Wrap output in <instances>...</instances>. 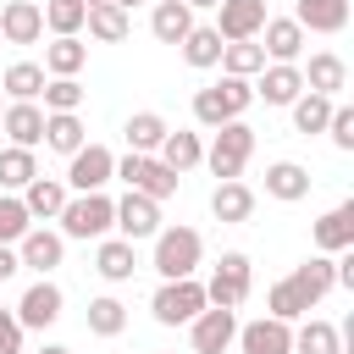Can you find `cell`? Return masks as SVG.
Returning <instances> with one entry per match:
<instances>
[{"label":"cell","mask_w":354,"mask_h":354,"mask_svg":"<svg viewBox=\"0 0 354 354\" xmlns=\"http://www.w3.org/2000/svg\"><path fill=\"white\" fill-rule=\"evenodd\" d=\"M249 105H254V83H249V77H227V72H221V83H210V88H199V94H194V122L216 133L221 122H238Z\"/></svg>","instance_id":"6da1fadb"},{"label":"cell","mask_w":354,"mask_h":354,"mask_svg":"<svg viewBox=\"0 0 354 354\" xmlns=\"http://www.w3.org/2000/svg\"><path fill=\"white\" fill-rule=\"evenodd\" d=\"M199 260H205V238H199L194 227H160V232H155V260H149V266L160 271V282L194 277Z\"/></svg>","instance_id":"7a4b0ae2"},{"label":"cell","mask_w":354,"mask_h":354,"mask_svg":"<svg viewBox=\"0 0 354 354\" xmlns=\"http://www.w3.org/2000/svg\"><path fill=\"white\" fill-rule=\"evenodd\" d=\"M61 238H111V221H116V199L111 194H72L61 205Z\"/></svg>","instance_id":"3957f363"},{"label":"cell","mask_w":354,"mask_h":354,"mask_svg":"<svg viewBox=\"0 0 354 354\" xmlns=\"http://www.w3.org/2000/svg\"><path fill=\"white\" fill-rule=\"evenodd\" d=\"M249 155H254V127L238 116V122H221V127H216V138H210V149H205V166H210L221 183H238V171L249 166Z\"/></svg>","instance_id":"277c9868"},{"label":"cell","mask_w":354,"mask_h":354,"mask_svg":"<svg viewBox=\"0 0 354 354\" xmlns=\"http://www.w3.org/2000/svg\"><path fill=\"white\" fill-rule=\"evenodd\" d=\"M249 288H254V266H249V254L227 249V254L216 260L210 282H205V304H216V310H238V304L249 299Z\"/></svg>","instance_id":"5b68a950"},{"label":"cell","mask_w":354,"mask_h":354,"mask_svg":"<svg viewBox=\"0 0 354 354\" xmlns=\"http://www.w3.org/2000/svg\"><path fill=\"white\" fill-rule=\"evenodd\" d=\"M111 177H122L133 194H144V199H155V205L177 194V171H171V166H160L155 155H133V149H127V155L116 160V171H111Z\"/></svg>","instance_id":"8992f818"},{"label":"cell","mask_w":354,"mask_h":354,"mask_svg":"<svg viewBox=\"0 0 354 354\" xmlns=\"http://www.w3.org/2000/svg\"><path fill=\"white\" fill-rule=\"evenodd\" d=\"M199 310H205V282H194V277H183V282H160L155 299H149V315H155L160 326H188Z\"/></svg>","instance_id":"52a82bcc"},{"label":"cell","mask_w":354,"mask_h":354,"mask_svg":"<svg viewBox=\"0 0 354 354\" xmlns=\"http://www.w3.org/2000/svg\"><path fill=\"white\" fill-rule=\"evenodd\" d=\"M66 194H105L111 171H116V155L105 144H83L77 155H66Z\"/></svg>","instance_id":"ba28073f"},{"label":"cell","mask_w":354,"mask_h":354,"mask_svg":"<svg viewBox=\"0 0 354 354\" xmlns=\"http://www.w3.org/2000/svg\"><path fill=\"white\" fill-rule=\"evenodd\" d=\"M232 337H238V310H216V304H205V310L188 321V343H194V354H227Z\"/></svg>","instance_id":"9c48e42d"},{"label":"cell","mask_w":354,"mask_h":354,"mask_svg":"<svg viewBox=\"0 0 354 354\" xmlns=\"http://www.w3.org/2000/svg\"><path fill=\"white\" fill-rule=\"evenodd\" d=\"M210 28L221 33V44H238V39H260V28H266V0H221Z\"/></svg>","instance_id":"30bf717a"},{"label":"cell","mask_w":354,"mask_h":354,"mask_svg":"<svg viewBox=\"0 0 354 354\" xmlns=\"http://www.w3.org/2000/svg\"><path fill=\"white\" fill-rule=\"evenodd\" d=\"M111 227H116V238H127V243H138V238H155V232H160V205L127 188V194L116 199V221H111Z\"/></svg>","instance_id":"8fae6325"},{"label":"cell","mask_w":354,"mask_h":354,"mask_svg":"<svg viewBox=\"0 0 354 354\" xmlns=\"http://www.w3.org/2000/svg\"><path fill=\"white\" fill-rule=\"evenodd\" d=\"M61 304H66V293H61L50 277H39V282L22 293V304H17V326H22V332H28V326H33V332H44V326H55V321H61Z\"/></svg>","instance_id":"7c38bea8"},{"label":"cell","mask_w":354,"mask_h":354,"mask_svg":"<svg viewBox=\"0 0 354 354\" xmlns=\"http://www.w3.org/2000/svg\"><path fill=\"white\" fill-rule=\"evenodd\" d=\"M61 254H66V238L50 232V227H28V232L17 238V260H22L28 271H39V277H50V271L61 266Z\"/></svg>","instance_id":"4fadbf2b"},{"label":"cell","mask_w":354,"mask_h":354,"mask_svg":"<svg viewBox=\"0 0 354 354\" xmlns=\"http://www.w3.org/2000/svg\"><path fill=\"white\" fill-rule=\"evenodd\" d=\"M310 238H315L321 254H343V249H354V199H343V205H332L326 216H315Z\"/></svg>","instance_id":"5bb4252c"},{"label":"cell","mask_w":354,"mask_h":354,"mask_svg":"<svg viewBox=\"0 0 354 354\" xmlns=\"http://www.w3.org/2000/svg\"><path fill=\"white\" fill-rule=\"evenodd\" d=\"M243 354H293V326L288 321H271V315H260V321H249V326H238V337H232Z\"/></svg>","instance_id":"9a60e30c"},{"label":"cell","mask_w":354,"mask_h":354,"mask_svg":"<svg viewBox=\"0 0 354 354\" xmlns=\"http://www.w3.org/2000/svg\"><path fill=\"white\" fill-rule=\"evenodd\" d=\"M260 50H266V61L299 66V50H304V28H299L293 17H266V28H260Z\"/></svg>","instance_id":"2e32d148"},{"label":"cell","mask_w":354,"mask_h":354,"mask_svg":"<svg viewBox=\"0 0 354 354\" xmlns=\"http://www.w3.org/2000/svg\"><path fill=\"white\" fill-rule=\"evenodd\" d=\"M299 77H304V88L321 94V100H337V94L348 88V66H343V55H332V50L310 55V66H299Z\"/></svg>","instance_id":"e0dca14e"},{"label":"cell","mask_w":354,"mask_h":354,"mask_svg":"<svg viewBox=\"0 0 354 354\" xmlns=\"http://www.w3.org/2000/svg\"><path fill=\"white\" fill-rule=\"evenodd\" d=\"M254 77H260V83H254V100H266V105H293V100L304 94V77H299V66L266 61Z\"/></svg>","instance_id":"ac0fdd59"},{"label":"cell","mask_w":354,"mask_h":354,"mask_svg":"<svg viewBox=\"0 0 354 354\" xmlns=\"http://www.w3.org/2000/svg\"><path fill=\"white\" fill-rule=\"evenodd\" d=\"M44 33V17L33 0H6L0 6V44H39Z\"/></svg>","instance_id":"d6986e66"},{"label":"cell","mask_w":354,"mask_h":354,"mask_svg":"<svg viewBox=\"0 0 354 354\" xmlns=\"http://www.w3.org/2000/svg\"><path fill=\"white\" fill-rule=\"evenodd\" d=\"M0 127H6V138H11L17 149L44 144V111H39L33 100H11V105H6V116H0Z\"/></svg>","instance_id":"ffe728a7"},{"label":"cell","mask_w":354,"mask_h":354,"mask_svg":"<svg viewBox=\"0 0 354 354\" xmlns=\"http://www.w3.org/2000/svg\"><path fill=\"white\" fill-rule=\"evenodd\" d=\"M288 282H293V293H299V299L315 310V304H321V299L337 288V282H332V254H310L304 266H293V277H288Z\"/></svg>","instance_id":"44dd1931"},{"label":"cell","mask_w":354,"mask_h":354,"mask_svg":"<svg viewBox=\"0 0 354 354\" xmlns=\"http://www.w3.org/2000/svg\"><path fill=\"white\" fill-rule=\"evenodd\" d=\"M293 22L304 33H343L348 28V0H299Z\"/></svg>","instance_id":"7402d4cb"},{"label":"cell","mask_w":354,"mask_h":354,"mask_svg":"<svg viewBox=\"0 0 354 354\" xmlns=\"http://www.w3.org/2000/svg\"><path fill=\"white\" fill-rule=\"evenodd\" d=\"M83 144H88V133H83V116L77 111H44V149L77 155Z\"/></svg>","instance_id":"603a6c76"},{"label":"cell","mask_w":354,"mask_h":354,"mask_svg":"<svg viewBox=\"0 0 354 354\" xmlns=\"http://www.w3.org/2000/svg\"><path fill=\"white\" fill-rule=\"evenodd\" d=\"M17 199L28 205V216H33V221H55V216H61V205H66L72 194H66V183H61V177H33Z\"/></svg>","instance_id":"cb8c5ba5"},{"label":"cell","mask_w":354,"mask_h":354,"mask_svg":"<svg viewBox=\"0 0 354 354\" xmlns=\"http://www.w3.org/2000/svg\"><path fill=\"white\" fill-rule=\"evenodd\" d=\"M155 160H160V166H171V171L183 177V171H194V166L205 160V144H199V133H188V127H177V133H166V138H160V149H155Z\"/></svg>","instance_id":"d4e9b609"},{"label":"cell","mask_w":354,"mask_h":354,"mask_svg":"<svg viewBox=\"0 0 354 354\" xmlns=\"http://www.w3.org/2000/svg\"><path fill=\"white\" fill-rule=\"evenodd\" d=\"M266 194L282 199V205H299V199L310 194V171H304L299 160H271V166H266Z\"/></svg>","instance_id":"484cf974"},{"label":"cell","mask_w":354,"mask_h":354,"mask_svg":"<svg viewBox=\"0 0 354 354\" xmlns=\"http://www.w3.org/2000/svg\"><path fill=\"white\" fill-rule=\"evenodd\" d=\"M210 216L227 221V227L249 221V216H254V188H249V183H216V194H210Z\"/></svg>","instance_id":"4316f807"},{"label":"cell","mask_w":354,"mask_h":354,"mask_svg":"<svg viewBox=\"0 0 354 354\" xmlns=\"http://www.w3.org/2000/svg\"><path fill=\"white\" fill-rule=\"evenodd\" d=\"M94 271H100L105 282H127V277L138 271L133 243H127V238H100V249H94Z\"/></svg>","instance_id":"83f0119b"},{"label":"cell","mask_w":354,"mask_h":354,"mask_svg":"<svg viewBox=\"0 0 354 354\" xmlns=\"http://www.w3.org/2000/svg\"><path fill=\"white\" fill-rule=\"evenodd\" d=\"M188 28H194V11H188L183 0H155V11H149V33H155L160 44H183Z\"/></svg>","instance_id":"f1b7e54d"},{"label":"cell","mask_w":354,"mask_h":354,"mask_svg":"<svg viewBox=\"0 0 354 354\" xmlns=\"http://www.w3.org/2000/svg\"><path fill=\"white\" fill-rule=\"evenodd\" d=\"M83 28H88V39H100V44H122L127 33H133V17L122 11V6H88V17H83Z\"/></svg>","instance_id":"f546056e"},{"label":"cell","mask_w":354,"mask_h":354,"mask_svg":"<svg viewBox=\"0 0 354 354\" xmlns=\"http://www.w3.org/2000/svg\"><path fill=\"white\" fill-rule=\"evenodd\" d=\"M122 133H127V149H133V155H155V149H160V138H166L171 127H166V116H160V111H133Z\"/></svg>","instance_id":"4dcf8cb0"},{"label":"cell","mask_w":354,"mask_h":354,"mask_svg":"<svg viewBox=\"0 0 354 354\" xmlns=\"http://www.w3.org/2000/svg\"><path fill=\"white\" fill-rule=\"evenodd\" d=\"M88 66V44L83 39H55L44 44V77H77Z\"/></svg>","instance_id":"1f68e13d"},{"label":"cell","mask_w":354,"mask_h":354,"mask_svg":"<svg viewBox=\"0 0 354 354\" xmlns=\"http://www.w3.org/2000/svg\"><path fill=\"white\" fill-rule=\"evenodd\" d=\"M33 177H39V160H33V149H17V144H6V149H0V194H22Z\"/></svg>","instance_id":"d6a6232c"},{"label":"cell","mask_w":354,"mask_h":354,"mask_svg":"<svg viewBox=\"0 0 354 354\" xmlns=\"http://www.w3.org/2000/svg\"><path fill=\"white\" fill-rule=\"evenodd\" d=\"M39 17H44V28H50L55 39H77V33H83L88 6H83V0H44V6H39Z\"/></svg>","instance_id":"836d02e7"},{"label":"cell","mask_w":354,"mask_h":354,"mask_svg":"<svg viewBox=\"0 0 354 354\" xmlns=\"http://www.w3.org/2000/svg\"><path fill=\"white\" fill-rule=\"evenodd\" d=\"M227 77H254L260 66H266V50L254 44V39H238V44H221V61H216Z\"/></svg>","instance_id":"e575fe53"},{"label":"cell","mask_w":354,"mask_h":354,"mask_svg":"<svg viewBox=\"0 0 354 354\" xmlns=\"http://www.w3.org/2000/svg\"><path fill=\"white\" fill-rule=\"evenodd\" d=\"M0 88H6L11 100H39V94H44V66H39V61H11L6 77H0Z\"/></svg>","instance_id":"d590c367"},{"label":"cell","mask_w":354,"mask_h":354,"mask_svg":"<svg viewBox=\"0 0 354 354\" xmlns=\"http://www.w3.org/2000/svg\"><path fill=\"white\" fill-rule=\"evenodd\" d=\"M332 105H337V100H321V94H310V88H304V94L288 105V111H293V133H304V138H310V133H326Z\"/></svg>","instance_id":"8d00e7d4"},{"label":"cell","mask_w":354,"mask_h":354,"mask_svg":"<svg viewBox=\"0 0 354 354\" xmlns=\"http://www.w3.org/2000/svg\"><path fill=\"white\" fill-rule=\"evenodd\" d=\"M183 61H188V66H199V72H205V66H216V61H221V33L194 22V28H188V39H183Z\"/></svg>","instance_id":"74e56055"},{"label":"cell","mask_w":354,"mask_h":354,"mask_svg":"<svg viewBox=\"0 0 354 354\" xmlns=\"http://www.w3.org/2000/svg\"><path fill=\"white\" fill-rule=\"evenodd\" d=\"M122 326H127V304H122V299H111V293L88 299V332H94V337H116Z\"/></svg>","instance_id":"f35d334b"},{"label":"cell","mask_w":354,"mask_h":354,"mask_svg":"<svg viewBox=\"0 0 354 354\" xmlns=\"http://www.w3.org/2000/svg\"><path fill=\"white\" fill-rule=\"evenodd\" d=\"M293 354H343L337 326H332V321H304V326L293 332Z\"/></svg>","instance_id":"ab89813d"},{"label":"cell","mask_w":354,"mask_h":354,"mask_svg":"<svg viewBox=\"0 0 354 354\" xmlns=\"http://www.w3.org/2000/svg\"><path fill=\"white\" fill-rule=\"evenodd\" d=\"M266 310H271V321H288V326H293L299 315H310V304L293 293V282H288V277H282V282H271V293H266Z\"/></svg>","instance_id":"60d3db41"},{"label":"cell","mask_w":354,"mask_h":354,"mask_svg":"<svg viewBox=\"0 0 354 354\" xmlns=\"http://www.w3.org/2000/svg\"><path fill=\"white\" fill-rule=\"evenodd\" d=\"M33 227V216H28V205L17 199V194H0V243H11L17 249V238Z\"/></svg>","instance_id":"b9f144b4"},{"label":"cell","mask_w":354,"mask_h":354,"mask_svg":"<svg viewBox=\"0 0 354 354\" xmlns=\"http://www.w3.org/2000/svg\"><path fill=\"white\" fill-rule=\"evenodd\" d=\"M77 105H83L77 77H44V111H77Z\"/></svg>","instance_id":"7bdbcfd3"},{"label":"cell","mask_w":354,"mask_h":354,"mask_svg":"<svg viewBox=\"0 0 354 354\" xmlns=\"http://www.w3.org/2000/svg\"><path fill=\"white\" fill-rule=\"evenodd\" d=\"M326 138H332L343 155L354 149V105H343V100L332 105V116H326Z\"/></svg>","instance_id":"ee69618b"},{"label":"cell","mask_w":354,"mask_h":354,"mask_svg":"<svg viewBox=\"0 0 354 354\" xmlns=\"http://www.w3.org/2000/svg\"><path fill=\"white\" fill-rule=\"evenodd\" d=\"M0 354H22V326L6 304H0Z\"/></svg>","instance_id":"f6af8a7d"},{"label":"cell","mask_w":354,"mask_h":354,"mask_svg":"<svg viewBox=\"0 0 354 354\" xmlns=\"http://www.w3.org/2000/svg\"><path fill=\"white\" fill-rule=\"evenodd\" d=\"M17 271H22V260H17V249H11V243H0V282H11Z\"/></svg>","instance_id":"bcb514c9"},{"label":"cell","mask_w":354,"mask_h":354,"mask_svg":"<svg viewBox=\"0 0 354 354\" xmlns=\"http://www.w3.org/2000/svg\"><path fill=\"white\" fill-rule=\"evenodd\" d=\"M183 6H188V11H216L221 0H183Z\"/></svg>","instance_id":"7dc6e473"},{"label":"cell","mask_w":354,"mask_h":354,"mask_svg":"<svg viewBox=\"0 0 354 354\" xmlns=\"http://www.w3.org/2000/svg\"><path fill=\"white\" fill-rule=\"evenodd\" d=\"M33 354H72L66 343H44V348H33Z\"/></svg>","instance_id":"c3c4849f"},{"label":"cell","mask_w":354,"mask_h":354,"mask_svg":"<svg viewBox=\"0 0 354 354\" xmlns=\"http://www.w3.org/2000/svg\"><path fill=\"white\" fill-rule=\"evenodd\" d=\"M111 6H122V11H133V6H138V0H111Z\"/></svg>","instance_id":"681fc988"},{"label":"cell","mask_w":354,"mask_h":354,"mask_svg":"<svg viewBox=\"0 0 354 354\" xmlns=\"http://www.w3.org/2000/svg\"><path fill=\"white\" fill-rule=\"evenodd\" d=\"M83 6H105V0H83Z\"/></svg>","instance_id":"f907efd6"},{"label":"cell","mask_w":354,"mask_h":354,"mask_svg":"<svg viewBox=\"0 0 354 354\" xmlns=\"http://www.w3.org/2000/svg\"><path fill=\"white\" fill-rule=\"evenodd\" d=\"M0 116H6V105H0Z\"/></svg>","instance_id":"816d5d0a"}]
</instances>
